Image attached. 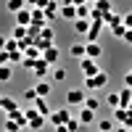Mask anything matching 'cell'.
<instances>
[{"instance_id":"cb8c5ba5","label":"cell","mask_w":132,"mask_h":132,"mask_svg":"<svg viewBox=\"0 0 132 132\" xmlns=\"http://www.w3.org/2000/svg\"><path fill=\"white\" fill-rule=\"evenodd\" d=\"M95 11H98V13H111V0H98V3H95Z\"/></svg>"},{"instance_id":"4dcf8cb0","label":"cell","mask_w":132,"mask_h":132,"mask_svg":"<svg viewBox=\"0 0 132 132\" xmlns=\"http://www.w3.org/2000/svg\"><path fill=\"white\" fill-rule=\"evenodd\" d=\"M106 103L111 106V108H119V106H122V101H119V93H111V95L106 98Z\"/></svg>"},{"instance_id":"f1b7e54d","label":"cell","mask_w":132,"mask_h":132,"mask_svg":"<svg viewBox=\"0 0 132 132\" xmlns=\"http://www.w3.org/2000/svg\"><path fill=\"white\" fill-rule=\"evenodd\" d=\"M111 129H114L111 119H101V122H98V132H111Z\"/></svg>"},{"instance_id":"9c48e42d","label":"cell","mask_w":132,"mask_h":132,"mask_svg":"<svg viewBox=\"0 0 132 132\" xmlns=\"http://www.w3.org/2000/svg\"><path fill=\"white\" fill-rule=\"evenodd\" d=\"M16 27H32V8H24L16 13Z\"/></svg>"},{"instance_id":"9a60e30c","label":"cell","mask_w":132,"mask_h":132,"mask_svg":"<svg viewBox=\"0 0 132 132\" xmlns=\"http://www.w3.org/2000/svg\"><path fill=\"white\" fill-rule=\"evenodd\" d=\"M35 90H37V98H48V95H50V90H53V85H50V82H45V79H40V82L35 85Z\"/></svg>"},{"instance_id":"d6986e66","label":"cell","mask_w":132,"mask_h":132,"mask_svg":"<svg viewBox=\"0 0 132 132\" xmlns=\"http://www.w3.org/2000/svg\"><path fill=\"white\" fill-rule=\"evenodd\" d=\"M35 108H37V111H40L42 116H45V119H48V116L53 114V111H50V106H48V101H45V98H37V101H35Z\"/></svg>"},{"instance_id":"f546056e","label":"cell","mask_w":132,"mask_h":132,"mask_svg":"<svg viewBox=\"0 0 132 132\" xmlns=\"http://www.w3.org/2000/svg\"><path fill=\"white\" fill-rule=\"evenodd\" d=\"M50 77H53V79H56V82H63V79H66V69H61V66H56V69H53V74H50Z\"/></svg>"},{"instance_id":"7bdbcfd3","label":"cell","mask_w":132,"mask_h":132,"mask_svg":"<svg viewBox=\"0 0 132 132\" xmlns=\"http://www.w3.org/2000/svg\"><path fill=\"white\" fill-rule=\"evenodd\" d=\"M127 108H129V111H132V103H129V106H127Z\"/></svg>"},{"instance_id":"f35d334b","label":"cell","mask_w":132,"mask_h":132,"mask_svg":"<svg viewBox=\"0 0 132 132\" xmlns=\"http://www.w3.org/2000/svg\"><path fill=\"white\" fill-rule=\"evenodd\" d=\"M5 45H8V37H0V50H5Z\"/></svg>"},{"instance_id":"277c9868","label":"cell","mask_w":132,"mask_h":132,"mask_svg":"<svg viewBox=\"0 0 132 132\" xmlns=\"http://www.w3.org/2000/svg\"><path fill=\"white\" fill-rule=\"evenodd\" d=\"M114 122H119L122 127L132 129V111L129 108H114Z\"/></svg>"},{"instance_id":"e0dca14e","label":"cell","mask_w":132,"mask_h":132,"mask_svg":"<svg viewBox=\"0 0 132 132\" xmlns=\"http://www.w3.org/2000/svg\"><path fill=\"white\" fill-rule=\"evenodd\" d=\"M5 8L16 16L19 11H24V8H27V0H8V3H5Z\"/></svg>"},{"instance_id":"b9f144b4","label":"cell","mask_w":132,"mask_h":132,"mask_svg":"<svg viewBox=\"0 0 132 132\" xmlns=\"http://www.w3.org/2000/svg\"><path fill=\"white\" fill-rule=\"evenodd\" d=\"M87 3H93V5H95V3H98V0H87Z\"/></svg>"},{"instance_id":"5b68a950","label":"cell","mask_w":132,"mask_h":132,"mask_svg":"<svg viewBox=\"0 0 132 132\" xmlns=\"http://www.w3.org/2000/svg\"><path fill=\"white\" fill-rule=\"evenodd\" d=\"M79 71L85 74V79H87V77H95L98 71H101V66H98V61H93V58H82L79 61Z\"/></svg>"},{"instance_id":"ffe728a7","label":"cell","mask_w":132,"mask_h":132,"mask_svg":"<svg viewBox=\"0 0 132 132\" xmlns=\"http://www.w3.org/2000/svg\"><path fill=\"white\" fill-rule=\"evenodd\" d=\"M119 101H122L119 108H127V106L132 103V90H129V87H122V90H119Z\"/></svg>"},{"instance_id":"74e56055","label":"cell","mask_w":132,"mask_h":132,"mask_svg":"<svg viewBox=\"0 0 132 132\" xmlns=\"http://www.w3.org/2000/svg\"><path fill=\"white\" fill-rule=\"evenodd\" d=\"M124 42H127V45H132V29H127V35H124Z\"/></svg>"},{"instance_id":"d590c367","label":"cell","mask_w":132,"mask_h":132,"mask_svg":"<svg viewBox=\"0 0 132 132\" xmlns=\"http://www.w3.org/2000/svg\"><path fill=\"white\" fill-rule=\"evenodd\" d=\"M124 87H129V90H132V71L124 74Z\"/></svg>"},{"instance_id":"3957f363","label":"cell","mask_w":132,"mask_h":132,"mask_svg":"<svg viewBox=\"0 0 132 132\" xmlns=\"http://www.w3.org/2000/svg\"><path fill=\"white\" fill-rule=\"evenodd\" d=\"M71 119V111L69 108H58V111H53L50 116H48V122L53 124V127H61V124H66Z\"/></svg>"},{"instance_id":"603a6c76","label":"cell","mask_w":132,"mask_h":132,"mask_svg":"<svg viewBox=\"0 0 132 132\" xmlns=\"http://www.w3.org/2000/svg\"><path fill=\"white\" fill-rule=\"evenodd\" d=\"M11 37H13V40H27L29 37V27H13V35H11Z\"/></svg>"},{"instance_id":"1f68e13d","label":"cell","mask_w":132,"mask_h":132,"mask_svg":"<svg viewBox=\"0 0 132 132\" xmlns=\"http://www.w3.org/2000/svg\"><path fill=\"white\" fill-rule=\"evenodd\" d=\"M19 129H24L19 122H13V119H5V132H19Z\"/></svg>"},{"instance_id":"2e32d148","label":"cell","mask_w":132,"mask_h":132,"mask_svg":"<svg viewBox=\"0 0 132 132\" xmlns=\"http://www.w3.org/2000/svg\"><path fill=\"white\" fill-rule=\"evenodd\" d=\"M77 119H79L82 124H93V122H95V111H90V108H85V106H82V108H79V116H77Z\"/></svg>"},{"instance_id":"4316f807","label":"cell","mask_w":132,"mask_h":132,"mask_svg":"<svg viewBox=\"0 0 132 132\" xmlns=\"http://www.w3.org/2000/svg\"><path fill=\"white\" fill-rule=\"evenodd\" d=\"M66 127H69V132H82V127H85V124L79 122V119H74V116H71L69 122H66Z\"/></svg>"},{"instance_id":"44dd1931","label":"cell","mask_w":132,"mask_h":132,"mask_svg":"<svg viewBox=\"0 0 132 132\" xmlns=\"http://www.w3.org/2000/svg\"><path fill=\"white\" fill-rule=\"evenodd\" d=\"M103 24H108V27L114 29V27H119V24H122V16L111 11V13H106V16H103Z\"/></svg>"},{"instance_id":"ba28073f","label":"cell","mask_w":132,"mask_h":132,"mask_svg":"<svg viewBox=\"0 0 132 132\" xmlns=\"http://www.w3.org/2000/svg\"><path fill=\"white\" fill-rule=\"evenodd\" d=\"M103 56V48L98 45V42H85V58H93V61H98Z\"/></svg>"},{"instance_id":"83f0119b","label":"cell","mask_w":132,"mask_h":132,"mask_svg":"<svg viewBox=\"0 0 132 132\" xmlns=\"http://www.w3.org/2000/svg\"><path fill=\"white\" fill-rule=\"evenodd\" d=\"M11 77H13V69L11 66H0V82H11Z\"/></svg>"},{"instance_id":"7402d4cb","label":"cell","mask_w":132,"mask_h":132,"mask_svg":"<svg viewBox=\"0 0 132 132\" xmlns=\"http://www.w3.org/2000/svg\"><path fill=\"white\" fill-rule=\"evenodd\" d=\"M69 53H71L74 58H79V61H82V58H85V42H74V45L69 48Z\"/></svg>"},{"instance_id":"6da1fadb","label":"cell","mask_w":132,"mask_h":132,"mask_svg":"<svg viewBox=\"0 0 132 132\" xmlns=\"http://www.w3.org/2000/svg\"><path fill=\"white\" fill-rule=\"evenodd\" d=\"M108 85V74L101 69V71H98L95 77H87V79H85V87H87V90H101V87H106Z\"/></svg>"},{"instance_id":"ac0fdd59","label":"cell","mask_w":132,"mask_h":132,"mask_svg":"<svg viewBox=\"0 0 132 132\" xmlns=\"http://www.w3.org/2000/svg\"><path fill=\"white\" fill-rule=\"evenodd\" d=\"M45 122H48V119L42 116V114H37V116H32V119H29V129H35V132H40L42 127H45Z\"/></svg>"},{"instance_id":"5bb4252c","label":"cell","mask_w":132,"mask_h":132,"mask_svg":"<svg viewBox=\"0 0 132 132\" xmlns=\"http://www.w3.org/2000/svg\"><path fill=\"white\" fill-rule=\"evenodd\" d=\"M90 24H93L90 19H77V21H74V32H77V35H85V37H87V32H90Z\"/></svg>"},{"instance_id":"7a4b0ae2","label":"cell","mask_w":132,"mask_h":132,"mask_svg":"<svg viewBox=\"0 0 132 132\" xmlns=\"http://www.w3.org/2000/svg\"><path fill=\"white\" fill-rule=\"evenodd\" d=\"M53 40H56V35H53V29L50 27H45L40 32V37L35 40V45L40 48V50H48V48H53Z\"/></svg>"},{"instance_id":"30bf717a","label":"cell","mask_w":132,"mask_h":132,"mask_svg":"<svg viewBox=\"0 0 132 132\" xmlns=\"http://www.w3.org/2000/svg\"><path fill=\"white\" fill-rule=\"evenodd\" d=\"M32 71H35V77H37V79H45V77H48V71H50V63L40 58V61L35 63V69H32Z\"/></svg>"},{"instance_id":"4fadbf2b","label":"cell","mask_w":132,"mask_h":132,"mask_svg":"<svg viewBox=\"0 0 132 132\" xmlns=\"http://www.w3.org/2000/svg\"><path fill=\"white\" fill-rule=\"evenodd\" d=\"M42 11H45V19H48V21L61 19V5H58V3H50L48 8H42Z\"/></svg>"},{"instance_id":"60d3db41","label":"cell","mask_w":132,"mask_h":132,"mask_svg":"<svg viewBox=\"0 0 132 132\" xmlns=\"http://www.w3.org/2000/svg\"><path fill=\"white\" fill-rule=\"evenodd\" d=\"M116 132H132V129H127V127H119V129H116Z\"/></svg>"},{"instance_id":"8d00e7d4","label":"cell","mask_w":132,"mask_h":132,"mask_svg":"<svg viewBox=\"0 0 132 132\" xmlns=\"http://www.w3.org/2000/svg\"><path fill=\"white\" fill-rule=\"evenodd\" d=\"M63 3H69V5H85L87 0H63Z\"/></svg>"},{"instance_id":"7c38bea8","label":"cell","mask_w":132,"mask_h":132,"mask_svg":"<svg viewBox=\"0 0 132 132\" xmlns=\"http://www.w3.org/2000/svg\"><path fill=\"white\" fill-rule=\"evenodd\" d=\"M58 58H61V53H58V48H56V45L48 48V50H42V61H48L50 66H53V63H58Z\"/></svg>"},{"instance_id":"d6a6232c","label":"cell","mask_w":132,"mask_h":132,"mask_svg":"<svg viewBox=\"0 0 132 132\" xmlns=\"http://www.w3.org/2000/svg\"><path fill=\"white\" fill-rule=\"evenodd\" d=\"M21 98H24V101H32V103H35V101H37V90H35V87H27Z\"/></svg>"},{"instance_id":"ab89813d","label":"cell","mask_w":132,"mask_h":132,"mask_svg":"<svg viewBox=\"0 0 132 132\" xmlns=\"http://www.w3.org/2000/svg\"><path fill=\"white\" fill-rule=\"evenodd\" d=\"M56 132H69V127H66V124H61V127H56Z\"/></svg>"},{"instance_id":"d4e9b609","label":"cell","mask_w":132,"mask_h":132,"mask_svg":"<svg viewBox=\"0 0 132 132\" xmlns=\"http://www.w3.org/2000/svg\"><path fill=\"white\" fill-rule=\"evenodd\" d=\"M85 108H90V111H98V108H101V101H98L95 95H87V98H85Z\"/></svg>"},{"instance_id":"52a82bcc","label":"cell","mask_w":132,"mask_h":132,"mask_svg":"<svg viewBox=\"0 0 132 132\" xmlns=\"http://www.w3.org/2000/svg\"><path fill=\"white\" fill-rule=\"evenodd\" d=\"M0 111H5V116H8V114L19 111V103H16L11 95H0Z\"/></svg>"},{"instance_id":"e575fe53","label":"cell","mask_w":132,"mask_h":132,"mask_svg":"<svg viewBox=\"0 0 132 132\" xmlns=\"http://www.w3.org/2000/svg\"><path fill=\"white\" fill-rule=\"evenodd\" d=\"M122 24H124L127 29H132V13H124V16H122Z\"/></svg>"},{"instance_id":"8fae6325","label":"cell","mask_w":132,"mask_h":132,"mask_svg":"<svg viewBox=\"0 0 132 132\" xmlns=\"http://www.w3.org/2000/svg\"><path fill=\"white\" fill-rule=\"evenodd\" d=\"M61 19H66V21H77V5L61 3Z\"/></svg>"},{"instance_id":"836d02e7","label":"cell","mask_w":132,"mask_h":132,"mask_svg":"<svg viewBox=\"0 0 132 132\" xmlns=\"http://www.w3.org/2000/svg\"><path fill=\"white\" fill-rule=\"evenodd\" d=\"M111 32H114V37H119V40H124V35H127V27H124V24H119V27H114Z\"/></svg>"},{"instance_id":"484cf974","label":"cell","mask_w":132,"mask_h":132,"mask_svg":"<svg viewBox=\"0 0 132 132\" xmlns=\"http://www.w3.org/2000/svg\"><path fill=\"white\" fill-rule=\"evenodd\" d=\"M90 13H93V8L90 5H77V19H90Z\"/></svg>"},{"instance_id":"8992f818","label":"cell","mask_w":132,"mask_h":132,"mask_svg":"<svg viewBox=\"0 0 132 132\" xmlns=\"http://www.w3.org/2000/svg\"><path fill=\"white\" fill-rule=\"evenodd\" d=\"M85 90H69L66 93V103L69 106H85Z\"/></svg>"}]
</instances>
